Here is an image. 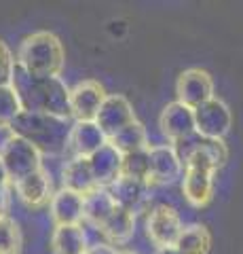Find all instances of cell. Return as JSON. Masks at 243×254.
Here are the masks:
<instances>
[{"instance_id": "7", "label": "cell", "mask_w": 243, "mask_h": 254, "mask_svg": "<svg viewBox=\"0 0 243 254\" xmlns=\"http://www.w3.org/2000/svg\"><path fill=\"white\" fill-rule=\"evenodd\" d=\"M214 91H216L214 78H211L207 70H201V68L184 70V72H180L176 81V95H178L176 102L193 110L214 98Z\"/></svg>"}, {"instance_id": "12", "label": "cell", "mask_w": 243, "mask_h": 254, "mask_svg": "<svg viewBox=\"0 0 243 254\" xmlns=\"http://www.w3.org/2000/svg\"><path fill=\"white\" fill-rule=\"evenodd\" d=\"M108 190H110L114 203L119 208L131 212L133 216L144 212L148 201H150V185L142 180H131V178L121 176L114 185L108 187Z\"/></svg>"}, {"instance_id": "4", "label": "cell", "mask_w": 243, "mask_h": 254, "mask_svg": "<svg viewBox=\"0 0 243 254\" xmlns=\"http://www.w3.org/2000/svg\"><path fill=\"white\" fill-rule=\"evenodd\" d=\"M0 159L4 163V170L9 174L11 185L21 178L30 176L43 168V153L32 142L26 138H19L9 131V138L0 146Z\"/></svg>"}, {"instance_id": "18", "label": "cell", "mask_w": 243, "mask_h": 254, "mask_svg": "<svg viewBox=\"0 0 243 254\" xmlns=\"http://www.w3.org/2000/svg\"><path fill=\"white\" fill-rule=\"evenodd\" d=\"M61 187L74 190L78 195H89L93 189H96V180H93V174L89 168V159L83 157H72L70 161L64 163V170H61Z\"/></svg>"}, {"instance_id": "10", "label": "cell", "mask_w": 243, "mask_h": 254, "mask_svg": "<svg viewBox=\"0 0 243 254\" xmlns=\"http://www.w3.org/2000/svg\"><path fill=\"white\" fill-rule=\"evenodd\" d=\"M106 91L97 81L85 78L70 89V119L74 121H96L101 102L106 100Z\"/></svg>"}, {"instance_id": "31", "label": "cell", "mask_w": 243, "mask_h": 254, "mask_svg": "<svg viewBox=\"0 0 243 254\" xmlns=\"http://www.w3.org/2000/svg\"><path fill=\"white\" fill-rule=\"evenodd\" d=\"M119 254H136V252H119Z\"/></svg>"}, {"instance_id": "13", "label": "cell", "mask_w": 243, "mask_h": 254, "mask_svg": "<svg viewBox=\"0 0 243 254\" xmlns=\"http://www.w3.org/2000/svg\"><path fill=\"white\" fill-rule=\"evenodd\" d=\"M49 216L55 222V227L81 225L85 218V197L59 187L57 190H53V197L49 201Z\"/></svg>"}, {"instance_id": "9", "label": "cell", "mask_w": 243, "mask_h": 254, "mask_svg": "<svg viewBox=\"0 0 243 254\" xmlns=\"http://www.w3.org/2000/svg\"><path fill=\"white\" fill-rule=\"evenodd\" d=\"M148 161H150V172H148V185L167 187L182 180L184 163L180 161L174 146L169 144H152L148 146Z\"/></svg>"}, {"instance_id": "23", "label": "cell", "mask_w": 243, "mask_h": 254, "mask_svg": "<svg viewBox=\"0 0 243 254\" xmlns=\"http://www.w3.org/2000/svg\"><path fill=\"white\" fill-rule=\"evenodd\" d=\"M148 172H150V161H148V148L136 150V153L123 155L121 163V176L131 180L148 182Z\"/></svg>"}, {"instance_id": "11", "label": "cell", "mask_w": 243, "mask_h": 254, "mask_svg": "<svg viewBox=\"0 0 243 254\" xmlns=\"http://www.w3.org/2000/svg\"><path fill=\"white\" fill-rule=\"evenodd\" d=\"M159 129L171 144L184 140L194 133V115L193 108H188L180 102H171L161 110L159 117Z\"/></svg>"}, {"instance_id": "15", "label": "cell", "mask_w": 243, "mask_h": 254, "mask_svg": "<svg viewBox=\"0 0 243 254\" xmlns=\"http://www.w3.org/2000/svg\"><path fill=\"white\" fill-rule=\"evenodd\" d=\"M106 136L96 125V121H74L70 125L68 133V148L72 150V157L89 159L96 150L106 144Z\"/></svg>"}, {"instance_id": "21", "label": "cell", "mask_w": 243, "mask_h": 254, "mask_svg": "<svg viewBox=\"0 0 243 254\" xmlns=\"http://www.w3.org/2000/svg\"><path fill=\"white\" fill-rule=\"evenodd\" d=\"M174 248L180 254H207L211 248V233L205 225H188L182 227Z\"/></svg>"}, {"instance_id": "17", "label": "cell", "mask_w": 243, "mask_h": 254, "mask_svg": "<svg viewBox=\"0 0 243 254\" xmlns=\"http://www.w3.org/2000/svg\"><path fill=\"white\" fill-rule=\"evenodd\" d=\"M89 244V235L83 225H59L51 233L53 254H85Z\"/></svg>"}, {"instance_id": "24", "label": "cell", "mask_w": 243, "mask_h": 254, "mask_svg": "<svg viewBox=\"0 0 243 254\" xmlns=\"http://www.w3.org/2000/svg\"><path fill=\"white\" fill-rule=\"evenodd\" d=\"M21 242V229L15 218H11L9 214L0 216V254H19Z\"/></svg>"}, {"instance_id": "1", "label": "cell", "mask_w": 243, "mask_h": 254, "mask_svg": "<svg viewBox=\"0 0 243 254\" xmlns=\"http://www.w3.org/2000/svg\"><path fill=\"white\" fill-rule=\"evenodd\" d=\"M11 87L17 93L21 110L70 121V89L59 76L36 78L15 66Z\"/></svg>"}, {"instance_id": "25", "label": "cell", "mask_w": 243, "mask_h": 254, "mask_svg": "<svg viewBox=\"0 0 243 254\" xmlns=\"http://www.w3.org/2000/svg\"><path fill=\"white\" fill-rule=\"evenodd\" d=\"M21 113L19 100L15 89L9 87H0V127H9L11 121Z\"/></svg>"}, {"instance_id": "5", "label": "cell", "mask_w": 243, "mask_h": 254, "mask_svg": "<svg viewBox=\"0 0 243 254\" xmlns=\"http://www.w3.org/2000/svg\"><path fill=\"white\" fill-rule=\"evenodd\" d=\"M194 115V133L203 140H216L224 142V138L231 133L233 127V110L224 100L211 98L205 104L193 110Z\"/></svg>"}, {"instance_id": "28", "label": "cell", "mask_w": 243, "mask_h": 254, "mask_svg": "<svg viewBox=\"0 0 243 254\" xmlns=\"http://www.w3.org/2000/svg\"><path fill=\"white\" fill-rule=\"evenodd\" d=\"M9 190L11 187L0 189V216H6V212H9Z\"/></svg>"}, {"instance_id": "26", "label": "cell", "mask_w": 243, "mask_h": 254, "mask_svg": "<svg viewBox=\"0 0 243 254\" xmlns=\"http://www.w3.org/2000/svg\"><path fill=\"white\" fill-rule=\"evenodd\" d=\"M15 72V55L9 45L0 41V87H9Z\"/></svg>"}, {"instance_id": "16", "label": "cell", "mask_w": 243, "mask_h": 254, "mask_svg": "<svg viewBox=\"0 0 243 254\" xmlns=\"http://www.w3.org/2000/svg\"><path fill=\"white\" fill-rule=\"evenodd\" d=\"M121 163H123V155L110 142H106L99 150H96L89 157V168L96 185L101 189H108L110 185H114L121 178Z\"/></svg>"}, {"instance_id": "29", "label": "cell", "mask_w": 243, "mask_h": 254, "mask_svg": "<svg viewBox=\"0 0 243 254\" xmlns=\"http://www.w3.org/2000/svg\"><path fill=\"white\" fill-rule=\"evenodd\" d=\"M4 187H11V180H9V174L4 170L2 159H0V189H4Z\"/></svg>"}, {"instance_id": "2", "label": "cell", "mask_w": 243, "mask_h": 254, "mask_svg": "<svg viewBox=\"0 0 243 254\" xmlns=\"http://www.w3.org/2000/svg\"><path fill=\"white\" fill-rule=\"evenodd\" d=\"M66 64V51L59 38L49 30L26 36L15 55V66L36 78H55Z\"/></svg>"}, {"instance_id": "30", "label": "cell", "mask_w": 243, "mask_h": 254, "mask_svg": "<svg viewBox=\"0 0 243 254\" xmlns=\"http://www.w3.org/2000/svg\"><path fill=\"white\" fill-rule=\"evenodd\" d=\"M154 254H180V252L174 248V246H167V248H156Z\"/></svg>"}, {"instance_id": "6", "label": "cell", "mask_w": 243, "mask_h": 254, "mask_svg": "<svg viewBox=\"0 0 243 254\" xmlns=\"http://www.w3.org/2000/svg\"><path fill=\"white\" fill-rule=\"evenodd\" d=\"M182 218L167 203L154 205V208L146 214V237L150 240L156 248H167V246H176L180 233H182Z\"/></svg>"}, {"instance_id": "27", "label": "cell", "mask_w": 243, "mask_h": 254, "mask_svg": "<svg viewBox=\"0 0 243 254\" xmlns=\"http://www.w3.org/2000/svg\"><path fill=\"white\" fill-rule=\"evenodd\" d=\"M85 254H119V250L108 242H93V244H89V248Z\"/></svg>"}, {"instance_id": "3", "label": "cell", "mask_w": 243, "mask_h": 254, "mask_svg": "<svg viewBox=\"0 0 243 254\" xmlns=\"http://www.w3.org/2000/svg\"><path fill=\"white\" fill-rule=\"evenodd\" d=\"M6 129L15 133V136L30 140L41 153L55 155L68 148L70 121H66V119H55L49 115L21 110Z\"/></svg>"}, {"instance_id": "14", "label": "cell", "mask_w": 243, "mask_h": 254, "mask_svg": "<svg viewBox=\"0 0 243 254\" xmlns=\"http://www.w3.org/2000/svg\"><path fill=\"white\" fill-rule=\"evenodd\" d=\"M11 187L28 208H43V205L49 203L51 197H53L51 174L45 168H41L38 172L30 174V176L21 178L17 182H13Z\"/></svg>"}, {"instance_id": "22", "label": "cell", "mask_w": 243, "mask_h": 254, "mask_svg": "<svg viewBox=\"0 0 243 254\" xmlns=\"http://www.w3.org/2000/svg\"><path fill=\"white\" fill-rule=\"evenodd\" d=\"M108 142H110V144L116 150H119L121 155H129V153L144 150V148L150 146V144H148V131H146V127L140 123L138 119L133 123H129L125 129H121L114 138H110Z\"/></svg>"}, {"instance_id": "20", "label": "cell", "mask_w": 243, "mask_h": 254, "mask_svg": "<svg viewBox=\"0 0 243 254\" xmlns=\"http://www.w3.org/2000/svg\"><path fill=\"white\" fill-rule=\"evenodd\" d=\"M99 233L106 237L110 246L127 244L133 237V233H136V216L116 205L114 212L108 216V220L99 227Z\"/></svg>"}, {"instance_id": "8", "label": "cell", "mask_w": 243, "mask_h": 254, "mask_svg": "<svg viewBox=\"0 0 243 254\" xmlns=\"http://www.w3.org/2000/svg\"><path fill=\"white\" fill-rule=\"evenodd\" d=\"M133 121H136V113H133L131 102L123 93H108L96 117V125L101 129L106 140L114 138L116 133Z\"/></svg>"}, {"instance_id": "19", "label": "cell", "mask_w": 243, "mask_h": 254, "mask_svg": "<svg viewBox=\"0 0 243 254\" xmlns=\"http://www.w3.org/2000/svg\"><path fill=\"white\" fill-rule=\"evenodd\" d=\"M114 208H116V203L112 199L110 190L96 187L89 195H85V218H83V222H87V225H91L93 229L99 231V227L108 220V216L114 212Z\"/></svg>"}]
</instances>
